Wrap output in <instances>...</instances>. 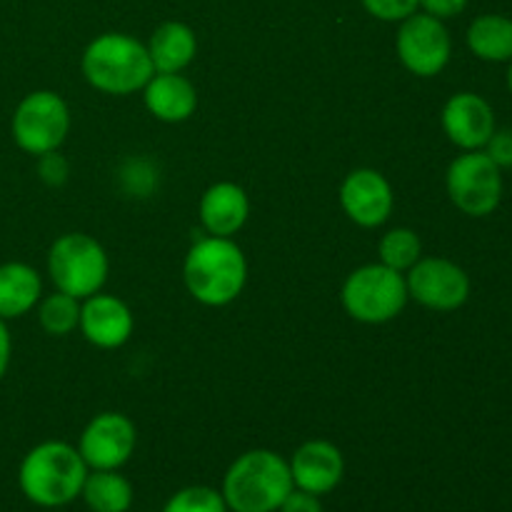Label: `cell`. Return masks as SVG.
Wrapping results in <instances>:
<instances>
[{"mask_svg":"<svg viewBox=\"0 0 512 512\" xmlns=\"http://www.w3.org/2000/svg\"><path fill=\"white\" fill-rule=\"evenodd\" d=\"M88 465L78 448L63 440H45L28 450L18 468V485L25 500L38 508H63L80 498Z\"/></svg>","mask_w":512,"mask_h":512,"instance_id":"cell-1","label":"cell"},{"mask_svg":"<svg viewBox=\"0 0 512 512\" xmlns=\"http://www.w3.org/2000/svg\"><path fill=\"white\" fill-rule=\"evenodd\" d=\"M293 488L288 460L258 448L233 460L220 493L230 512H278Z\"/></svg>","mask_w":512,"mask_h":512,"instance_id":"cell-2","label":"cell"},{"mask_svg":"<svg viewBox=\"0 0 512 512\" xmlns=\"http://www.w3.org/2000/svg\"><path fill=\"white\" fill-rule=\"evenodd\" d=\"M183 278L188 293L198 303L210 308H223L233 303L248 280V263L238 245L230 238H200L188 250L183 265Z\"/></svg>","mask_w":512,"mask_h":512,"instance_id":"cell-3","label":"cell"},{"mask_svg":"<svg viewBox=\"0 0 512 512\" xmlns=\"http://www.w3.org/2000/svg\"><path fill=\"white\" fill-rule=\"evenodd\" d=\"M83 75L95 90L110 95H130L145 88L155 75L148 48L133 35H98L83 53Z\"/></svg>","mask_w":512,"mask_h":512,"instance_id":"cell-4","label":"cell"},{"mask_svg":"<svg viewBox=\"0 0 512 512\" xmlns=\"http://www.w3.org/2000/svg\"><path fill=\"white\" fill-rule=\"evenodd\" d=\"M343 308L350 318L368 325L388 323L398 318L408 305L405 275L388 265H363L353 270L343 285Z\"/></svg>","mask_w":512,"mask_h":512,"instance_id":"cell-5","label":"cell"},{"mask_svg":"<svg viewBox=\"0 0 512 512\" xmlns=\"http://www.w3.org/2000/svg\"><path fill=\"white\" fill-rule=\"evenodd\" d=\"M108 268L103 245L85 233L60 235L48 253V273L55 288L78 300L100 293L108 280Z\"/></svg>","mask_w":512,"mask_h":512,"instance_id":"cell-6","label":"cell"},{"mask_svg":"<svg viewBox=\"0 0 512 512\" xmlns=\"http://www.w3.org/2000/svg\"><path fill=\"white\" fill-rule=\"evenodd\" d=\"M13 140L23 153L43 155L58 150L70 130V110L53 90L25 95L13 113Z\"/></svg>","mask_w":512,"mask_h":512,"instance_id":"cell-7","label":"cell"},{"mask_svg":"<svg viewBox=\"0 0 512 512\" xmlns=\"http://www.w3.org/2000/svg\"><path fill=\"white\" fill-rule=\"evenodd\" d=\"M448 195L455 208L473 218H485L493 213L503 198V175L485 150H465L450 163Z\"/></svg>","mask_w":512,"mask_h":512,"instance_id":"cell-8","label":"cell"},{"mask_svg":"<svg viewBox=\"0 0 512 512\" xmlns=\"http://www.w3.org/2000/svg\"><path fill=\"white\" fill-rule=\"evenodd\" d=\"M400 23L403 25L398 30V38H395V48H398L405 68L420 78L438 75L448 65L450 53H453L450 33L443 20L428 13H413Z\"/></svg>","mask_w":512,"mask_h":512,"instance_id":"cell-9","label":"cell"},{"mask_svg":"<svg viewBox=\"0 0 512 512\" xmlns=\"http://www.w3.org/2000/svg\"><path fill=\"white\" fill-rule=\"evenodd\" d=\"M138 430L123 413H100L85 425L78 453L88 470H120L135 453Z\"/></svg>","mask_w":512,"mask_h":512,"instance_id":"cell-10","label":"cell"},{"mask_svg":"<svg viewBox=\"0 0 512 512\" xmlns=\"http://www.w3.org/2000/svg\"><path fill=\"white\" fill-rule=\"evenodd\" d=\"M408 295L430 310H458L470 295V278L445 258H420L408 270Z\"/></svg>","mask_w":512,"mask_h":512,"instance_id":"cell-11","label":"cell"},{"mask_svg":"<svg viewBox=\"0 0 512 512\" xmlns=\"http://www.w3.org/2000/svg\"><path fill=\"white\" fill-rule=\"evenodd\" d=\"M393 188L378 170H353L340 185V205L360 228H378L393 213Z\"/></svg>","mask_w":512,"mask_h":512,"instance_id":"cell-12","label":"cell"},{"mask_svg":"<svg viewBox=\"0 0 512 512\" xmlns=\"http://www.w3.org/2000/svg\"><path fill=\"white\" fill-rule=\"evenodd\" d=\"M290 475L298 490L313 495H328L345 475L343 453L328 440H308L290 458Z\"/></svg>","mask_w":512,"mask_h":512,"instance_id":"cell-13","label":"cell"},{"mask_svg":"<svg viewBox=\"0 0 512 512\" xmlns=\"http://www.w3.org/2000/svg\"><path fill=\"white\" fill-rule=\"evenodd\" d=\"M443 130L463 150H483L495 133V113L475 93H455L443 108Z\"/></svg>","mask_w":512,"mask_h":512,"instance_id":"cell-14","label":"cell"},{"mask_svg":"<svg viewBox=\"0 0 512 512\" xmlns=\"http://www.w3.org/2000/svg\"><path fill=\"white\" fill-rule=\"evenodd\" d=\"M80 330L85 340L95 348L113 350L120 348L133 335V313L128 305L115 295H90L85 305H80Z\"/></svg>","mask_w":512,"mask_h":512,"instance_id":"cell-15","label":"cell"},{"mask_svg":"<svg viewBox=\"0 0 512 512\" xmlns=\"http://www.w3.org/2000/svg\"><path fill=\"white\" fill-rule=\"evenodd\" d=\"M250 215V200L240 185L223 180L210 185L200 198V220L210 235L230 238L245 225Z\"/></svg>","mask_w":512,"mask_h":512,"instance_id":"cell-16","label":"cell"},{"mask_svg":"<svg viewBox=\"0 0 512 512\" xmlns=\"http://www.w3.org/2000/svg\"><path fill=\"white\" fill-rule=\"evenodd\" d=\"M145 108L163 123H183L198 108L195 85L180 73H158L145 85Z\"/></svg>","mask_w":512,"mask_h":512,"instance_id":"cell-17","label":"cell"},{"mask_svg":"<svg viewBox=\"0 0 512 512\" xmlns=\"http://www.w3.org/2000/svg\"><path fill=\"white\" fill-rule=\"evenodd\" d=\"M145 48H148L150 60H153L155 73H180V70H185L193 63L198 40H195L190 25L168 20V23L155 28Z\"/></svg>","mask_w":512,"mask_h":512,"instance_id":"cell-18","label":"cell"},{"mask_svg":"<svg viewBox=\"0 0 512 512\" xmlns=\"http://www.w3.org/2000/svg\"><path fill=\"white\" fill-rule=\"evenodd\" d=\"M43 293L40 275L25 263L0 265V320H13L35 308Z\"/></svg>","mask_w":512,"mask_h":512,"instance_id":"cell-19","label":"cell"},{"mask_svg":"<svg viewBox=\"0 0 512 512\" xmlns=\"http://www.w3.org/2000/svg\"><path fill=\"white\" fill-rule=\"evenodd\" d=\"M80 498L90 512H128L133 505V485L118 470H88Z\"/></svg>","mask_w":512,"mask_h":512,"instance_id":"cell-20","label":"cell"},{"mask_svg":"<svg viewBox=\"0 0 512 512\" xmlns=\"http://www.w3.org/2000/svg\"><path fill=\"white\" fill-rule=\"evenodd\" d=\"M468 45L480 60L505 63L512 60V18L480 15L468 28Z\"/></svg>","mask_w":512,"mask_h":512,"instance_id":"cell-21","label":"cell"},{"mask_svg":"<svg viewBox=\"0 0 512 512\" xmlns=\"http://www.w3.org/2000/svg\"><path fill=\"white\" fill-rule=\"evenodd\" d=\"M38 320L40 328L48 335H55V338H63V335L73 333L80 323L78 298L60 293V290L58 293L48 295V298L40 300Z\"/></svg>","mask_w":512,"mask_h":512,"instance_id":"cell-22","label":"cell"},{"mask_svg":"<svg viewBox=\"0 0 512 512\" xmlns=\"http://www.w3.org/2000/svg\"><path fill=\"white\" fill-rule=\"evenodd\" d=\"M420 238L413 233L410 228H395L390 233L383 235L378 245V253H380V263L388 265V268L398 270H410L415 263L420 260Z\"/></svg>","mask_w":512,"mask_h":512,"instance_id":"cell-23","label":"cell"},{"mask_svg":"<svg viewBox=\"0 0 512 512\" xmlns=\"http://www.w3.org/2000/svg\"><path fill=\"white\" fill-rule=\"evenodd\" d=\"M163 512H230L225 505L223 493L208 485H188L170 495Z\"/></svg>","mask_w":512,"mask_h":512,"instance_id":"cell-24","label":"cell"},{"mask_svg":"<svg viewBox=\"0 0 512 512\" xmlns=\"http://www.w3.org/2000/svg\"><path fill=\"white\" fill-rule=\"evenodd\" d=\"M363 5L378 20L395 23V20H405L413 13H418L420 0H363Z\"/></svg>","mask_w":512,"mask_h":512,"instance_id":"cell-25","label":"cell"},{"mask_svg":"<svg viewBox=\"0 0 512 512\" xmlns=\"http://www.w3.org/2000/svg\"><path fill=\"white\" fill-rule=\"evenodd\" d=\"M38 175L45 185L60 188L70 175L68 160H65L58 150H50V153L38 155Z\"/></svg>","mask_w":512,"mask_h":512,"instance_id":"cell-26","label":"cell"},{"mask_svg":"<svg viewBox=\"0 0 512 512\" xmlns=\"http://www.w3.org/2000/svg\"><path fill=\"white\" fill-rule=\"evenodd\" d=\"M485 153L498 168H512V130H495L485 145Z\"/></svg>","mask_w":512,"mask_h":512,"instance_id":"cell-27","label":"cell"},{"mask_svg":"<svg viewBox=\"0 0 512 512\" xmlns=\"http://www.w3.org/2000/svg\"><path fill=\"white\" fill-rule=\"evenodd\" d=\"M278 512H323V505H320L318 495L293 488Z\"/></svg>","mask_w":512,"mask_h":512,"instance_id":"cell-28","label":"cell"},{"mask_svg":"<svg viewBox=\"0 0 512 512\" xmlns=\"http://www.w3.org/2000/svg\"><path fill=\"white\" fill-rule=\"evenodd\" d=\"M420 8L428 15H433V18L445 20L463 13L468 8V0H420Z\"/></svg>","mask_w":512,"mask_h":512,"instance_id":"cell-29","label":"cell"},{"mask_svg":"<svg viewBox=\"0 0 512 512\" xmlns=\"http://www.w3.org/2000/svg\"><path fill=\"white\" fill-rule=\"evenodd\" d=\"M10 350H13V345H10L8 325H5V320H0V380H3V375L8 373Z\"/></svg>","mask_w":512,"mask_h":512,"instance_id":"cell-30","label":"cell"},{"mask_svg":"<svg viewBox=\"0 0 512 512\" xmlns=\"http://www.w3.org/2000/svg\"><path fill=\"white\" fill-rule=\"evenodd\" d=\"M508 88H510V93H512V60H510V70H508Z\"/></svg>","mask_w":512,"mask_h":512,"instance_id":"cell-31","label":"cell"}]
</instances>
